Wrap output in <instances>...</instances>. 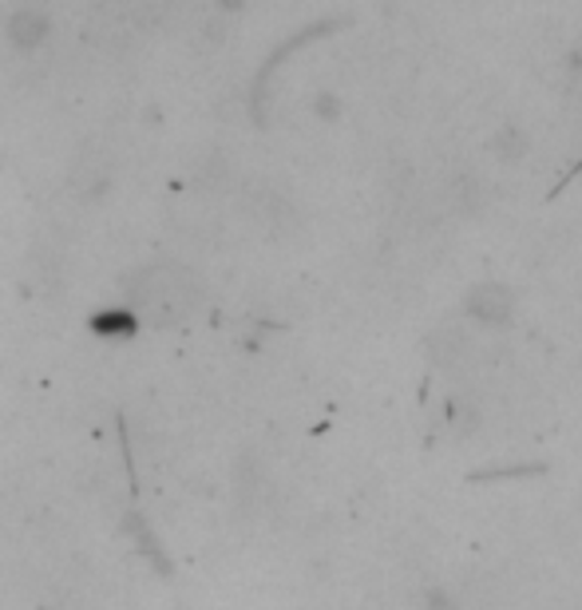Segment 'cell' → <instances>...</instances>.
Listing matches in <instances>:
<instances>
[{
    "label": "cell",
    "instance_id": "6da1fadb",
    "mask_svg": "<svg viewBox=\"0 0 582 610\" xmlns=\"http://www.w3.org/2000/svg\"><path fill=\"white\" fill-rule=\"evenodd\" d=\"M464 305H468L471 317L504 326L507 317H511V290H507V285H495V282H483V285H476V290H471Z\"/></svg>",
    "mask_w": 582,
    "mask_h": 610
},
{
    "label": "cell",
    "instance_id": "7a4b0ae2",
    "mask_svg": "<svg viewBox=\"0 0 582 610\" xmlns=\"http://www.w3.org/2000/svg\"><path fill=\"white\" fill-rule=\"evenodd\" d=\"M91 329L100 338H131L139 329V314L135 309H103V314L91 317Z\"/></svg>",
    "mask_w": 582,
    "mask_h": 610
},
{
    "label": "cell",
    "instance_id": "3957f363",
    "mask_svg": "<svg viewBox=\"0 0 582 610\" xmlns=\"http://www.w3.org/2000/svg\"><path fill=\"white\" fill-rule=\"evenodd\" d=\"M12 40L16 45H40L45 40V16H36V12H24L12 21Z\"/></svg>",
    "mask_w": 582,
    "mask_h": 610
}]
</instances>
